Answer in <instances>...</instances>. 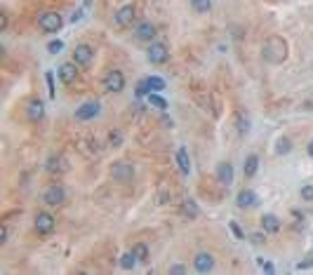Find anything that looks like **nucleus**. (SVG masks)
Returning a JSON list of instances; mask_svg holds the SVG:
<instances>
[{
  "label": "nucleus",
  "mask_w": 313,
  "mask_h": 275,
  "mask_svg": "<svg viewBox=\"0 0 313 275\" xmlns=\"http://www.w3.org/2000/svg\"><path fill=\"white\" fill-rule=\"evenodd\" d=\"M261 57L269 63H282L285 57H287V42L282 40L281 35H271L261 45Z\"/></svg>",
  "instance_id": "nucleus-1"
},
{
  "label": "nucleus",
  "mask_w": 313,
  "mask_h": 275,
  "mask_svg": "<svg viewBox=\"0 0 313 275\" xmlns=\"http://www.w3.org/2000/svg\"><path fill=\"white\" fill-rule=\"evenodd\" d=\"M62 26H64V19H62V14H57V12H43V14L38 17V29L43 33H57Z\"/></svg>",
  "instance_id": "nucleus-2"
},
{
  "label": "nucleus",
  "mask_w": 313,
  "mask_h": 275,
  "mask_svg": "<svg viewBox=\"0 0 313 275\" xmlns=\"http://www.w3.org/2000/svg\"><path fill=\"white\" fill-rule=\"evenodd\" d=\"M146 59L156 66H162V63L170 59V50H167V45L165 42H151L149 45V50H146Z\"/></svg>",
  "instance_id": "nucleus-3"
},
{
  "label": "nucleus",
  "mask_w": 313,
  "mask_h": 275,
  "mask_svg": "<svg viewBox=\"0 0 313 275\" xmlns=\"http://www.w3.org/2000/svg\"><path fill=\"white\" fill-rule=\"evenodd\" d=\"M43 202H45V205H50V207H59V205H64V202H66V188L62 186V183H52V186L43 193Z\"/></svg>",
  "instance_id": "nucleus-4"
},
{
  "label": "nucleus",
  "mask_w": 313,
  "mask_h": 275,
  "mask_svg": "<svg viewBox=\"0 0 313 275\" xmlns=\"http://www.w3.org/2000/svg\"><path fill=\"white\" fill-rule=\"evenodd\" d=\"M111 177H113V181H118V183H127V181L134 179V167H132L130 162H125V160L113 162V167H111Z\"/></svg>",
  "instance_id": "nucleus-5"
},
{
  "label": "nucleus",
  "mask_w": 313,
  "mask_h": 275,
  "mask_svg": "<svg viewBox=\"0 0 313 275\" xmlns=\"http://www.w3.org/2000/svg\"><path fill=\"white\" fill-rule=\"evenodd\" d=\"M33 226H35L38 235H50V233H54V228H57V219H54L50 212H38Z\"/></svg>",
  "instance_id": "nucleus-6"
},
{
  "label": "nucleus",
  "mask_w": 313,
  "mask_h": 275,
  "mask_svg": "<svg viewBox=\"0 0 313 275\" xmlns=\"http://www.w3.org/2000/svg\"><path fill=\"white\" fill-rule=\"evenodd\" d=\"M104 90L106 92H123L125 90V75H123V71H118V68H113V71H108L106 75H104Z\"/></svg>",
  "instance_id": "nucleus-7"
},
{
  "label": "nucleus",
  "mask_w": 313,
  "mask_h": 275,
  "mask_svg": "<svg viewBox=\"0 0 313 275\" xmlns=\"http://www.w3.org/2000/svg\"><path fill=\"white\" fill-rule=\"evenodd\" d=\"M99 113H101L99 101H85L80 108H76V120H80V122H85V120H94Z\"/></svg>",
  "instance_id": "nucleus-8"
},
{
  "label": "nucleus",
  "mask_w": 313,
  "mask_h": 275,
  "mask_svg": "<svg viewBox=\"0 0 313 275\" xmlns=\"http://www.w3.org/2000/svg\"><path fill=\"white\" fill-rule=\"evenodd\" d=\"M94 59V50L90 47V45H76V50H73V61L78 66H90Z\"/></svg>",
  "instance_id": "nucleus-9"
},
{
  "label": "nucleus",
  "mask_w": 313,
  "mask_h": 275,
  "mask_svg": "<svg viewBox=\"0 0 313 275\" xmlns=\"http://www.w3.org/2000/svg\"><path fill=\"white\" fill-rule=\"evenodd\" d=\"M193 268L198 271V273H210L212 268H215V256L210 252H200V254H195V259H193Z\"/></svg>",
  "instance_id": "nucleus-10"
},
{
  "label": "nucleus",
  "mask_w": 313,
  "mask_h": 275,
  "mask_svg": "<svg viewBox=\"0 0 313 275\" xmlns=\"http://www.w3.org/2000/svg\"><path fill=\"white\" fill-rule=\"evenodd\" d=\"M137 19V10H134V5H125V7H120L118 12H116V24L118 26H132V21Z\"/></svg>",
  "instance_id": "nucleus-11"
},
{
  "label": "nucleus",
  "mask_w": 313,
  "mask_h": 275,
  "mask_svg": "<svg viewBox=\"0 0 313 275\" xmlns=\"http://www.w3.org/2000/svg\"><path fill=\"white\" fill-rule=\"evenodd\" d=\"M26 118H29L31 122H38V120L45 118V104L40 99H31V101L26 104Z\"/></svg>",
  "instance_id": "nucleus-12"
},
{
  "label": "nucleus",
  "mask_w": 313,
  "mask_h": 275,
  "mask_svg": "<svg viewBox=\"0 0 313 275\" xmlns=\"http://www.w3.org/2000/svg\"><path fill=\"white\" fill-rule=\"evenodd\" d=\"M76 61L71 63H62L59 68H57V73H59V78H62V83L64 85H73L78 80V71H76Z\"/></svg>",
  "instance_id": "nucleus-13"
},
{
  "label": "nucleus",
  "mask_w": 313,
  "mask_h": 275,
  "mask_svg": "<svg viewBox=\"0 0 313 275\" xmlns=\"http://www.w3.org/2000/svg\"><path fill=\"white\" fill-rule=\"evenodd\" d=\"M217 181H219L221 186H231V183H233V165H231V162H221V165L217 167Z\"/></svg>",
  "instance_id": "nucleus-14"
},
{
  "label": "nucleus",
  "mask_w": 313,
  "mask_h": 275,
  "mask_svg": "<svg viewBox=\"0 0 313 275\" xmlns=\"http://www.w3.org/2000/svg\"><path fill=\"white\" fill-rule=\"evenodd\" d=\"M134 35H137V40H153L156 38V26L151 21H141L139 26L134 29Z\"/></svg>",
  "instance_id": "nucleus-15"
},
{
  "label": "nucleus",
  "mask_w": 313,
  "mask_h": 275,
  "mask_svg": "<svg viewBox=\"0 0 313 275\" xmlns=\"http://www.w3.org/2000/svg\"><path fill=\"white\" fill-rule=\"evenodd\" d=\"M259 202V198H257V193L250 188H243L240 193H238V207H254Z\"/></svg>",
  "instance_id": "nucleus-16"
},
{
  "label": "nucleus",
  "mask_w": 313,
  "mask_h": 275,
  "mask_svg": "<svg viewBox=\"0 0 313 275\" xmlns=\"http://www.w3.org/2000/svg\"><path fill=\"white\" fill-rule=\"evenodd\" d=\"M177 165H179V172H182L184 177L191 174V158H188V151H186V148H179V151H177Z\"/></svg>",
  "instance_id": "nucleus-17"
},
{
  "label": "nucleus",
  "mask_w": 313,
  "mask_h": 275,
  "mask_svg": "<svg viewBox=\"0 0 313 275\" xmlns=\"http://www.w3.org/2000/svg\"><path fill=\"white\" fill-rule=\"evenodd\" d=\"M261 226H264V233H278L281 231V219L276 214H264L261 216Z\"/></svg>",
  "instance_id": "nucleus-18"
},
{
  "label": "nucleus",
  "mask_w": 313,
  "mask_h": 275,
  "mask_svg": "<svg viewBox=\"0 0 313 275\" xmlns=\"http://www.w3.org/2000/svg\"><path fill=\"white\" fill-rule=\"evenodd\" d=\"M257 169H259V155H248L245 158V165H243V174L248 177V179H252L254 174H257Z\"/></svg>",
  "instance_id": "nucleus-19"
},
{
  "label": "nucleus",
  "mask_w": 313,
  "mask_h": 275,
  "mask_svg": "<svg viewBox=\"0 0 313 275\" xmlns=\"http://www.w3.org/2000/svg\"><path fill=\"white\" fill-rule=\"evenodd\" d=\"M45 167H47V172H66V162H64V158H59V155H50V158H47V165H45Z\"/></svg>",
  "instance_id": "nucleus-20"
},
{
  "label": "nucleus",
  "mask_w": 313,
  "mask_h": 275,
  "mask_svg": "<svg viewBox=\"0 0 313 275\" xmlns=\"http://www.w3.org/2000/svg\"><path fill=\"white\" fill-rule=\"evenodd\" d=\"M182 212L188 216V219H198V214H200V210H198V205H195V200H184V205H182Z\"/></svg>",
  "instance_id": "nucleus-21"
},
{
  "label": "nucleus",
  "mask_w": 313,
  "mask_h": 275,
  "mask_svg": "<svg viewBox=\"0 0 313 275\" xmlns=\"http://www.w3.org/2000/svg\"><path fill=\"white\" fill-rule=\"evenodd\" d=\"M132 252H134V256H137L139 264H146V261H149V247H146L144 243H137L134 247H132Z\"/></svg>",
  "instance_id": "nucleus-22"
},
{
  "label": "nucleus",
  "mask_w": 313,
  "mask_h": 275,
  "mask_svg": "<svg viewBox=\"0 0 313 275\" xmlns=\"http://www.w3.org/2000/svg\"><path fill=\"white\" fill-rule=\"evenodd\" d=\"M137 264H139V261H137L134 252H125L123 256H120V266H123V271H132Z\"/></svg>",
  "instance_id": "nucleus-23"
},
{
  "label": "nucleus",
  "mask_w": 313,
  "mask_h": 275,
  "mask_svg": "<svg viewBox=\"0 0 313 275\" xmlns=\"http://www.w3.org/2000/svg\"><path fill=\"white\" fill-rule=\"evenodd\" d=\"M191 7L198 14H207V12L212 10V0H191Z\"/></svg>",
  "instance_id": "nucleus-24"
},
{
  "label": "nucleus",
  "mask_w": 313,
  "mask_h": 275,
  "mask_svg": "<svg viewBox=\"0 0 313 275\" xmlns=\"http://www.w3.org/2000/svg\"><path fill=\"white\" fill-rule=\"evenodd\" d=\"M149 104L156 106V108H160V111H165V108H167V101H165V99H162L158 92H151V94H149Z\"/></svg>",
  "instance_id": "nucleus-25"
},
{
  "label": "nucleus",
  "mask_w": 313,
  "mask_h": 275,
  "mask_svg": "<svg viewBox=\"0 0 313 275\" xmlns=\"http://www.w3.org/2000/svg\"><path fill=\"white\" fill-rule=\"evenodd\" d=\"M149 80V87H151V92H162L165 90V80L158 78V75H151V78H146Z\"/></svg>",
  "instance_id": "nucleus-26"
},
{
  "label": "nucleus",
  "mask_w": 313,
  "mask_h": 275,
  "mask_svg": "<svg viewBox=\"0 0 313 275\" xmlns=\"http://www.w3.org/2000/svg\"><path fill=\"white\" fill-rule=\"evenodd\" d=\"M292 151V141L290 139H281V141H278V148H276V153H278V155H285V153H290Z\"/></svg>",
  "instance_id": "nucleus-27"
},
{
  "label": "nucleus",
  "mask_w": 313,
  "mask_h": 275,
  "mask_svg": "<svg viewBox=\"0 0 313 275\" xmlns=\"http://www.w3.org/2000/svg\"><path fill=\"white\" fill-rule=\"evenodd\" d=\"M108 144L113 148H118L120 144H123V132H118V129H113L111 134H108Z\"/></svg>",
  "instance_id": "nucleus-28"
},
{
  "label": "nucleus",
  "mask_w": 313,
  "mask_h": 275,
  "mask_svg": "<svg viewBox=\"0 0 313 275\" xmlns=\"http://www.w3.org/2000/svg\"><path fill=\"white\" fill-rule=\"evenodd\" d=\"M151 94V87H149V80L144 78V80H139V85H137V96H149Z\"/></svg>",
  "instance_id": "nucleus-29"
},
{
  "label": "nucleus",
  "mask_w": 313,
  "mask_h": 275,
  "mask_svg": "<svg viewBox=\"0 0 313 275\" xmlns=\"http://www.w3.org/2000/svg\"><path fill=\"white\" fill-rule=\"evenodd\" d=\"M238 132H240V134H248L250 132V120L248 118L238 116Z\"/></svg>",
  "instance_id": "nucleus-30"
},
{
  "label": "nucleus",
  "mask_w": 313,
  "mask_h": 275,
  "mask_svg": "<svg viewBox=\"0 0 313 275\" xmlns=\"http://www.w3.org/2000/svg\"><path fill=\"white\" fill-rule=\"evenodd\" d=\"M62 50H64V42H62V40H52L50 45H47V52H50V54H59Z\"/></svg>",
  "instance_id": "nucleus-31"
},
{
  "label": "nucleus",
  "mask_w": 313,
  "mask_h": 275,
  "mask_svg": "<svg viewBox=\"0 0 313 275\" xmlns=\"http://www.w3.org/2000/svg\"><path fill=\"white\" fill-rule=\"evenodd\" d=\"M45 80H47V90H50V96H57V90H54V75H52V71H47L45 73Z\"/></svg>",
  "instance_id": "nucleus-32"
},
{
  "label": "nucleus",
  "mask_w": 313,
  "mask_h": 275,
  "mask_svg": "<svg viewBox=\"0 0 313 275\" xmlns=\"http://www.w3.org/2000/svg\"><path fill=\"white\" fill-rule=\"evenodd\" d=\"M302 200L313 202V186H304L302 188Z\"/></svg>",
  "instance_id": "nucleus-33"
},
{
  "label": "nucleus",
  "mask_w": 313,
  "mask_h": 275,
  "mask_svg": "<svg viewBox=\"0 0 313 275\" xmlns=\"http://www.w3.org/2000/svg\"><path fill=\"white\" fill-rule=\"evenodd\" d=\"M228 226H231V231H233V235H236L238 240H245V233L240 231V226H238L236 221H231V223H228Z\"/></svg>",
  "instance_id": "nucleus-34"
},
{
  "label": "nucleus",
  "mask_w": 313,
  "mask_h": 275,
  "mask_svg": "<svg viewBox=\"0 0 313 275\" xmlns=\"http://www.w3.org/2000/svg\"><path fill=\"white\" fill-rule=\"evenodd\" d=\"M10 243V228L7 223H2V235H0V244H7Z\"/></svg>",
  "instance_id": "nucleus-35"
},
{
  "label": "nucleus",
  "mask_w": 313,
  "mask_h": 275,
  "mask_svg": "<svg viewBox=\"0 0 313 275\" xmlns=\"http://www.w3.org/2000/svg\"><path fill=\"white\" fill-rule=\"evenodd\" d=\"M250 243H252V244H261V243H264V233H252V235H250Z\"/></svg>",
  "instance_id": "nucleus-36"
},
{
  "label": "nucleus",
  "mask_w": 313,
  "mask_h": 275,
  "mask_svg": "<svg viewBox=\"0 0 313 275\" xmlns=\"http://www.w3.org/2000/svg\"><path fill=\"white\" fill-rule=\"evenodd\" d=\"M259 266L266 271V273H273V271H276V268H273V264H271V261H264V259H259Z\"/></svg>",
  "instance_id": "nucleus-37"
},
{
  "label": "nucleus",
  "mask_w": 313,
  "mask_h": 275,
  "mask_svg": "<svg viewBox=\"0 0 313 275\" xmlns=\"http://www.w3.org/2000/svg\"><path fill=\"white\" fill-rule=\"evenodd\" d=\"M170 273H174V275H184V273H186V266H172V268H170Z\"/></svg>",
  "instance_id": "nucleus-38"
},
{
  "label": "nucleus",
  "mask_w": 313,
  "mask_h": 275,
  "mask_svg": "<svg viewBox=\"0 0 313 275\" xmlns=\"http://www.w3.org/2000/svg\"><path fill=\"white\" fill-rule=\"evenodd\" d=\"M83 19V10H78L76 14H73V17H71V21H73V24H76V21H80Z\"/></svg>",
  "instance_id": "nucleus-39"
},
{
  "label": "nucleus",
  "mask_w": 313,
  "mask_h": 275,
  "mask_svg": "<svg viewBox=\"0 0 313 275\" xmlns=\"http://www.w3.org/2000/svg\"><path fill=\"white\" fill-rule=\"evenodd\" d=\"M311 266H313V261H304V264H299V266H297V268L302 271V268H311Z\"/></svg>",
  "instance_id": "nucleus-40"
},
{
  "label": "nucleus",
  "mask_w": 313,
  "mask_h": 275,
  "mask_svg": "<svg viewBox=\"0 0 313 275\" xmlns=\"http://www.w3.org/2000/svg\"><path fill=\"white\" fill-rule=\"evenodd\" d=\"M306 153H309V155H311V158H313V139H311V141H309V148H306Z\"/></svg>",
  "instance_id": "nucleus-41"
}]
</instances>
